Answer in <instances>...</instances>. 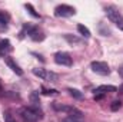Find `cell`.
I'll return each mask as SVG.
<instances>
[{
	"mask_svg": "<svg viewBox=\"0 0 123 122\" xmlns=\"http://www.w3.org/2000/svg\"><path fill=\"white\" fill-rule=\"evenodd\" d=\"M20 116L23 122H37L42 118V112L37 106H25L20 109Z\"/></svg>",
	"mask_w": 123,
	"mask_h": 122,
	"instance_id": "6da1fadb",
	"label": "cell"
},
{
	"mask_svg": "<svg viewBox=\"0 0 123 122\" xmlns=\"http://www.w3.org/2000/svg\"><path fill=\"white\" fill-rule=\"evenodd\" d=\"M105 12H106L107 19L112 23H115L120 30H123V14L120 13V10L117 7H115V6H107L105 9Z\"/></svg>",
	"mask_w": 123,
	"mask_h": 122,
	"instance_id": "7a4b0ae2",
	"label": "cell"
},
{
	"mask_svg": "<svg viewBox=\"0 0 123 122\" xmlns=\"http://www.w3.org/2000/svg\"><path fill=\"white\" fill-rule=\"evenodd\" d=\"M76 14V9L69 4H59L55 9V16L56 17H70Z\"/></svg>",
	"mask_w": 123,
	"mask_h": 122,
	"instance_id": "3957f363",
	"label": "cell"
},
{
	"mask_svg": "<svg viewBox=\"0 0 123 122\" xmlns=\"http://www.w3.org/2000/svg\"><path fill=\"white\" fill-rule=\"evenodd\" d=\"M27 32V34H29V37H30L31 40H34V42H42V40H44V33L40 30L39 27H36V26H30V25H25V27H23V32Z\"/></svg>",
	"mask_w": 123,
	"mask_h": 122,
	"instance_id": "277c9868",
	"label": "cell"
},
{
	"mask_svg": "<svg viewBox=\"0 0 123 122\" xmlns=\"http://www.w3.org/2000/svg\"><path fill=\"white\" fill-rule=\"evenodd\" d=\"M33 75L42 78L43 81H49V82H57V75L55 72H50V70H46V69H42V68H34L33 70Z\"/></svg>",
	"mask_w": 123,
	"mask_h": 122,
	"instance_id": "5b68a950",
	"label": "cell"
},
{
	"mask_svg": "<svg viewBox=\"0 0 123 122\" xmlns=\"http://www.w3.org/2000/svg\"><path fill=\"white\" fill-rule=\"evenodd\" d=\"M90 69H92L94 73L97 75H102V76H106L110 73V68L106 62H100V61H94L90 63Z\"/></svg>",
	"mask_w": 123,
	"mask_h": 122,
	"instance_id": "8992f818",
	"label": "cell"
},
{
	"mask_svg": "<svg viewBox=\"0 0 123 122\" xmlns=\"http://www.w3.org/2000/svg\"><path fill=\"white\" fill-rule=\"evenodd\" d=\"M117 91V88L116 86H112V85H100V86H97L96 89H94V101H100V99H103L107 93H110V92H116Z\"/></svg>",
	"mask_w": 123,
	"mask_h": 122,
	"instance_id": "52a82bcc",
	"label": "cell"
},
{
	"mask_svg": "<svg viewBox=\"0 0 123 122\" xmlns=\"http://www.w3.org/2000/svg\"><path fill=\"white\" fill-rule=\"evenodd\" d=\"M55 62L57 65H62V66H72L73 59L67 52H57L55 55Z\"/></svg>",
	"mask_w": 123,
	"mask_h": 122,
	"instance_id": "ba28073f",
	"label": "cell"
},
{
	"mask_svg": "<svg viewBox=\"0 0 123 122\" xmlns=\"http://www.w3.org/2000/svg\"><path fill=\"white\" fill-rule=\"evenodd\" d=\"M83 121H85V115H83V112H80L79 109L73 108V111L69 112V116L63 118L60 122H83Z\"/></svg>",
	"mask_w": 123,
	"mask_h": 122,
	"instance_id": "9c48e42d",
	"label": "cell"
},
{
	"mask_svg": "<svg viewBox=\"0 0 123 122\" xmlns=\"http://www.w3.org/2000/svg\"><path fill=\"white\" fill-rule=\"evenodd\" d=\"M4 62H6V65H7V66H9V68L16 73V75H19V76H22V75H23V70L20 69V66L13 61L10 56H4Z\"/></svg>",
	"mask_w": 123,
	"mask_h": 122,
	"instance_id": "30bf717a",
	"label": "cell"
},
{
	"mask_svg": "<svg viewBox=\"0 0 123 122\" xmlns=\"http://www.w3.org/2000/svg\"><path fill=\"white\" fill-rule=\"evenodd\" d=\"M12 50V43L9 39H0V56H6Z\"/></svg>",
	"mask_w": 123,
	"mask_h": 122,
	"instance_id": "8fae6325",
	"label": "cell"
},
{
	"mask_svg": "<svg viewBox=\"0 0 123 122\" xmlns=\"http://www.w3.org/2000/svg\"><path fill=\"white\" fill-rule=\"evenodd\" d=\"M9 20H10V16H9L6 12L0 10V30H6V29H7Z\"/></svg>",
	"mask_w": 123,
	"mask_h": 122,
	"instance_id": "7c38bea8",
	"label": "cell"
},
{
	"mask_svg": "<svg viewBox=\"0 0 123 122\" xmlns=\"http://www.w3.org/2000/svg\"><path fill=\"white\" fill-rule=\"evenodd\" d=\"M77 30H79V33L83 36V37H86V39H89L92 34H90V30L85 26V25H77Z\"/></svg>",
	"mask_w": 123,
	"mask_h": 122,
	"instance_id": "4fadbf2b",
	"label": "cell"
},
{
	"mask_svg": "<svg viewBox=\"0 0 123 122\" xmlns=\"http://www.w3.org/2000/svg\"><path fill=\"white\" fill-rule=\"evenodd\" d=\"M25 7H26V10L29 12V14H30V16H33L34 19H40V14L34 10V7L31 6L30 3H26V4H25Z\"/></svg>",
	"mask_w": 123,
	"mask_h": 122,
	"instance_id": "5bb4252c",
	"label": "cell"
},
{
	"mask_svg": "<svg viewBox=\"0 0 123 122\" xmlns=\"http://www.w3.org/2000/svg\"><path fill=\"white\" fill-rule=\"evenodd\" d=\"M67 92H69V95H70V96H73L74 99H83V93H82L80 91H77V89L69 88V89H67Z\"/></svg>",
	"mask_w": 123,
	"mask_h": 122,
	"instance_id": "9a60e30c",
	"label": "cell"
},
{
	"mask_svg": "<svg viewBox=\"0 0 123 122\" xmlns=\"http://www.w3.org/2000/svg\"><path fill=\"white\" fill-rule=\"evenodd\" d=\"M64 39H66L69 43H72V45H73V43H80V42H82L79 37H76V36H72V34H69V33H67V34H64Z\"/></svg>",
	"mask_w": 123,
	"mask_h": 122,
	"instance_id": "2e32d148",
	"label": "cell"
},
{
	"mask_svg": "<svg viewBox=\"0 0 123 122\" xmlns=\"http://www.w3.org/2000/svg\"><path fill=\"white\" fill-rule=\"evenodd\" d=\"M42 91H43V95H46V96H55V95L59 93L56 89H47V88H44V86H42Z\"/></svg>",
	"mask_w": 123,
	"mask_h": 122,
	"instance_id": "e0dca14e",
	"label": "cell"
},
{
	"mask_svg": "<svg viewBox=\"0 0 123 122\" xmlns=\"http://www.w3.org/2000/svg\"><path fill=\"white\" fill-rule=\"evenodd\" d=\"M120 108H122V102L120 101H113L112 105H110V109L112 111H119Z\"/></svg>",
	"mask_w": 123,
	"mask_h": 122,
	"instance_id": "ac0fdd59",
	"label": "cell"
},
{
	"mask_svg": "<svg viewBox=\"0 0 123 122\" xmlns=\"http://www.w3.org/2000/svg\"><path fill=\"white\" fill-rule=\"evenodd\" d=\"M31 99V103H33V106H37L39 103H40V101H39V98H37V92H33L30 96Z\"/></svg>",
	"mask_w": 123,
	"mask_h": 122,
	"instance_id": "d6986e66",
	"label": "cell"
},
{
	"mask_svg": "<svg viewBox=\"0 0 123 122\" xmlns=\"http://www.w3.org/2000/svg\"><path fill=\"white\" fill-rule=\"evenodd\" d=\"M4 122H16V119L12 116L10 112H6V114H4Z\"/></svg>",
	"mask_w": 123,
	"mask_h": 122,
	"instance_id": "ffe728a7",
	"label": "cell"
},
{
	"mask_svg": "<svg viewBox=\"0 0 123 122\" xmlns=\"http://www.w3.org/2000/svg\"><path fill=\"white\" fill-rule=\"evenodd\" d=\"M3 91V89H1V82H0V92Z\"/></svg>",
	"mask_w": 123,
	"mask_h": 122,
	"instance_id": "44dd1931",
	"label": "cell"
}]
</instances>
